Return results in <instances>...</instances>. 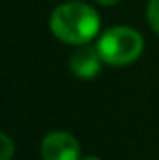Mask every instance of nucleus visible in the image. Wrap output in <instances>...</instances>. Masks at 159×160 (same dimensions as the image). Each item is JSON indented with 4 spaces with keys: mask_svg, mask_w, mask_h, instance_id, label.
Returning <instances> with one entry per match:
<instances>
[{
    "mask_svg": "<svg viewBox=\"0 0 159 160\" xmlns=\"http://www.w3.org/2000/svg\"><path fill=\"white\" fill-rule=\"evenodd\" d=\"M144 41L139 32L127 26H114L107 30L97 43V50L109 65H127L142 52Z\"/></svg>",
    "mask_w": 159,
    "mask_h": 160,
    "instance_id": "2",
    "label": "nucleus"
},
{
    "mask_svg": "<svg viewBox=\"0 0 159 160\" xmlns=\"http://www.w3.org/2000/svg\"><path fill=\"white\" fill-rule=\"evenodd\" d=\"M0 143H2V151H0V160H9L13 157L15 145L11 142V138L8 134H0Z\"/></svg>",
    "mask_w": 159,
    "mask_h": 160,
    "instance_id": "6",
    "label": "nucleus"
},
{
    "mask_svg": "<svg viewBox=\"0 0 159 160\" xmlns=\"http://www.w3.org/2000/svg\"><path fill=\"white\" fill-rule=\"evenodd\" d=\"M43 160H79V143L68 132H51L41 142Z\"/></svg>",
    "mask_w": 159,
    "mask_h": 160,
    "instance_id": "3",
    "label": "nucleus"
},
{
    "mask_svg": "<svg viewBox=\"0 0 159 160\" xmlns=\"http://www.w3.org/2000/svg\"><path fill=\"white\" fill-rule=\"evenodd\" d=\"M99 4H103V6H114L118 0H97Z\"/></svg>",
    "mask_w": 159,
    "mask_h": 160,
    "instance_id": "7",
    "label": "nucleus"
},
{
    "mask_svg": "<svg viewBox=\"0 0 159 160\" xmlns=\"http://www.w3.org/2000/svg\"><path fill=\"white\" fill-rule=\"evenodd\" d=\"M84 160H99V158H84Z\"/></svg>",
    "mask_w": 159,
    "mask_h": 160,
    "instance_id": "8",
    "label": "nucleus"
},
{
    "mask_svg": "<svg viewBox=\"0 0 159 160\" xmlns=\"http://www.w3.org/2000/svg\"><path fill=\"white\" fill-rule=\"evenodd\" d=\"M148 22L152 26V30L159 34V0H150L148 2V11H146Z\"/></svg>",
    "mask_w": 159,
    "mask_h": 160,
    "instance_id": "5",
    "label": "nucleus"
},
{
    "mask_svg": "<svg viewBox=\"0 0 159 160\" xmlns=\"http://www.w3.org/2000/svg\"><path fill=\"white\" fill-rule=\"evenodd\" d=\"M51 30L66 43L84 45L99 32V15L86 4H62L51 15Z\"/></svg>",
    "mask_w": 159,
    "mask_h": 160,
    "instance_id": "1",
    "label": "nucleus"
},
{
    "mask_svg": "<svg viewBox=\"0 0 159 160\" xmlns=\"http://www.w3.org/2000/svg\"><path fill=\"white\" fill-rule=\"evenodd\" d=\"M101 54L97 48L82 47L71 56V71L80 78H94L101 67Z\"/></svg>",
    "mask_w": 159,
    "mask_h": 160,
    "instance_id": "4",
    "label": "nucleus"
}]
</instances>
